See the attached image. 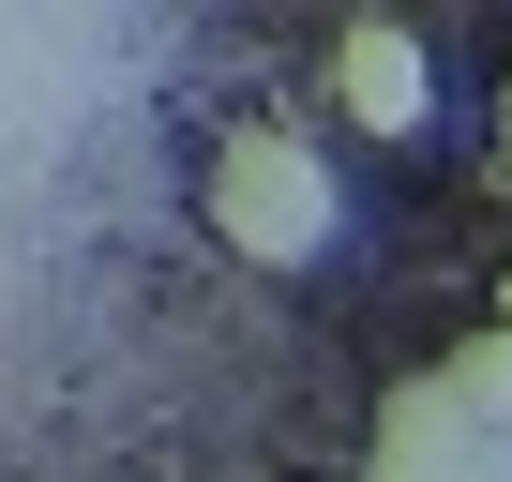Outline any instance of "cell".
I'll use <instances>...</instances> for the list:
<instances>
[{
  "label": "cell",
  "mask_w": 512,
  "mask_h": 482,
  "mask_svg": "<svg viewBox=\"0 0 512 482\" xmlns=\"http://www.w3.org/2000/svg\"><path fill=\"white\" fill-rule=\"evenodd\" d=\"M211 241L256 257V272H332L347 257V166L302 121H241L211 151Z\"/></svg>",
  "instance_id": "obj_1"
},
{
  "label": "cell",
  "mask_w": 512,
  "mask_h": 482,
  "mask_svg": "<svg viewBox=\"0 0 512 482\" xmlns=\"http://www.w3.org/2000/svg\"><path fill=\"white\" fill-rule=\"evenodd\" d=\"M317 91H332L347 136H422L437 121V31L422 16H347L332 61H317Z\"/></svg>",
  "instance_id": "obj_2"
},
{
  "label": "cell",
  "mask_w": 512,
  "mask_h": 482,
  "mask_svg": "<svg viewBox=\"0 0 512 482\" xmlns=\"http://www.w3.org/2000/svg\"><path fill=\"white\" fill-rule=\"evenodd\" d=\"M362 482H512V437L467 422L437 377H407V392L377 407V437H362Z\"/></svg>",
  "instance_id": "obj_3"
},
{
  "label": "cell",
  "mask_w": 512,
  "mask_h": 482,
  "mask_svg": "<svg viewBox=\"0 0 512 482\" xmlns=\"http://www.w3.org/2000/svg\"><path fill=\"white\" fill-rule=\"evenodd\" d=\"M437 392H452V407H467V422H497V437H512V332H497V317H482V332H467V347H452V362H437Z\"/></svg>",
  "instance_id": "obj_4"
},
{
  "label": "cell",
  "mask_w": 512,
  "mask_h": 482,
  "mask_svg": "<svg viewBox=\"0 0 512 482\" xmlns=\"http://www.w3.org/2000/svg\"><path fill=\"white\" fill-rule=\"evenodd\" d=\"M482 151H497V196H512V76H497V121H482Z\"/></svg>",
  "instance_id": "obj_5"
},
{
  "label": "cell",
  "mask_w": 512,
  "mask_h": 482,
  "mask_svg": "<svg viewBox=\"0 0 512 482\" xmlns=\"http://www.w3.org/2000/svg\"><path fill=\"white\" fill-rule=\"evenodd\" d=\"M497 332H512V272H497Z\"/></svg>",
  "instance_id": "obj_6"
}]
</instances>
